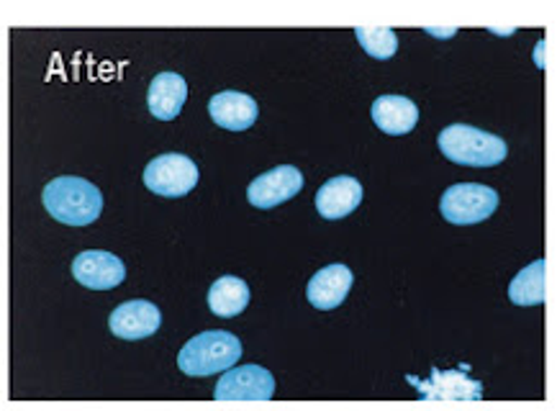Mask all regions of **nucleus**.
I'll return each instance as SVG.
<instances>
[{
    "mask_svg": "<svg viewBox=\"0 0 557 411\" xmlns=\"http://www.w3.org/2000/svg\"><path fill=\"white\" fill-rule=\"evenodd\" d=\"M45 209L49 216L64 226H90L101 216L103 196L92 183L73 175H62L47 183L45 194H41Z\"/></svg>",
    "mask_w": 557,
    "mask_h": 411,
    "instance_id": "nucleus-1",
    "label": "nucleus"
},
{
    "mask_svg": "<svg viewBox=\"0 0 557 411\" xmlns=\"http://www.w3.org/2000/svg\"><path fill=\"white\" fill-rule=\"evenodd\" d=\"M437 145L449 162L462 167H494L502 165L509 154V147L502 137L468 124H449L440 132Z\"/></svg>",
    "mask_w": 557,
    "mask_h": 411,
    "instance_id": "nucleus-2",
    "label": "nucleus"
},
{
    "mask_svg": "<svg viewBox=\"0 0 557 411\" xmlns=\"http://www.w3.org/2000/svg\"><path fill=\"white\" fill-rule=\"evenodd\" d=\"M239 356L242 342L232 332H201L183 345L177 368L190 378H206L237 365Z\"/></svg>",
    "mask_w": 557,
    "mask_h": 411,
    "instance_id": "nucleus-3",
    "label": "nucleus"
},
{
    "mask_svg": "<svg viewBox=\"0 0 557 411\" xmlns=\"http://www.w3.org/2000/svg\"><path fill=\"white\" fill-rule=\"evenodd\" d=\"M498 209V194L481 183H457L440 198V211L449 224L470 226L491 219Z\"/></svg>",
    "mask_w": 557,
    "mask_h": 411,
    "instance_id": "nucleus-4",
    "label": "nucleus"
},
{
    "mask_svg": "<svg viewBox=\"0 0 557 411\" xmlns=\"http://www.w3.org/2000/svg\"><path fill=\"white\" fill-rule=\"evenodd\" d=\"M145 186L162 198H183L198 186V165L181 152L160 154L145 167Z\"/></svg>",
    "mask_w": 557,
    "mask_h": 411,
    "instance_id": "nucleus-5",
    "label": "nucleus"
},
{
    "mask_svg": "<svg viewBox=\"0 0 557 411\" xmlns=\"http://www.w3.org/2000/svg\"><path fill=\"white\" fill-rule=\"evenodd\" d=\"M275 396V378L262 365L228 368L213 388L216 401H270Z\"/></svg>",
    "mask_w": 557,
    "mask_h": 411,
    "instance_id": "nucleus-6",
    "label": "nucleus"
},
{
    "mask_svg": "<svg viewBox=\"0 0 557 411\" xmlns=\"http://www.w3.org/2000/svg\"><path fill=\"white\" fill-rule=\"evenodd\" d=\"M304 188V175L301 170L293 165H281L262 173L260 178H255L247 188V198L255 209H275L285 201H290L293 196L301 194Z\"/></svg>",
    "mask_w": 557,
    "mask_h": 411,
    "instance_id": "nucleus-7",
    "label": "nucleus"
},
{
    "mask_svg": "<svg viewBox=\"0 0 557 411\" xmlns=\"http://www.w3.org/2000/svg\"><path fill=\"white\" fill-rule=\"evenodd\" d=\"M73 275L83 288L111 290L124 283L126 267L113 252L88 250L73 260Z\"/></svg>",
    "mask_w": 557,
    "mask_h": 411,
    "instance_id": "nucleus-8",
    "label": "nucleus"
},
{
    "mask_svg": "<svg viewBox=\"0 0 557 411\" xmlns=\"http://www.w3.org/2000/svg\"><path fill=\"white\" fill-rule=\"evenodd\" d=\"M160 324H162L160 309H157L152 301H141V299L121 303V307L113 309L109 316V327L113 335L121 339H128V342L152 337L154 332L160 329Z\"/></svg>",
    "mask_w": 557,
    "mask_h": 411,
    "instance_id": "nucleus-9",
    "label": "nucleus"
},
{
    "mask_svg": "<svg viewBox=\"0 0 557 411\" xmlns=\"http://www.w3.org/2000/svg\"><path fill=\"white\" fill-rule=\"evenodd\" d=\"M355 275L347 265H326L313 275L306 286V299L313 309L321 311H332L339 309L345 299L349 296V288H352Z\"/></svg>",
    "mask_w": 557,
    "mask_h": 411,
    "instance_id": "nucleus-10",
    "label": "nucleus"
},
{
    "mask_svg": "<svg viewBox=\"0 0 557 411\" xmlns=\"http://www.w3.org/2000/svg\"><path fill=\"white\" fill-rule=\"evenodd\" d=\"M362 203V186L352 175H337L326 180L317 194V211L330 222L345 219Z\"/></svg>",
    "mask_w": 557,
    "mask_h": 411,
    "instance_id": "nucleus-11",
    "label": "nucleus"
},
{
    "mask_svg": "<svg viewBox=\"0 0 557 411\" xmlns=\"http://www.w3.org/2000/svg\"><path fill=\"white\" fill-rule=\"evenodd\" d=\"M209 113L213 124L221 126L226 132H247L249 126L257 122V109L255 98L247 94H239V90H224V94H216L209 101Z\"/></svg>",
    "mask_w": 557,
    "mask_h": 411,
    "instance_id": "nucleus-12",
    "label": "nucleus"
},
{
    "mask_svg": "<svg viewBox=\"0 0 557 411\" xmlns=\"http://www.w3.org/2000/svg\"><path fill=\"white\" fill-rule=\"evenodd\" d=\"M419 388L421 399H457V401H475L483 396V386L478 381H470L460 371H432L430 381L419 384L417 378H409Z\"/></svg>",
    "mask_w": 557,
    "mask_h": 411,
    "instance_id": "nucleus-13",
    "label": "nucleus"
},
{
    "mask_svg": "<svg viewBox=\"0 0 557 411\" xmlns=\"http://www.w3.org/2000/svg\"><path fill=\"white\" fill-rule=\"evenodd\" d=\"M185 98H188V85L177 73H160L149 83L147 105L149 113L160 122H173L181 116Z\"/></svg>",
    "mask_w": 557,
    "mask_h": 411,
    "instance_id": "nucleus-14",
    "label": "nucleus"
},
{
    "mask_svg": "<svg viewBox=\"0 0 557 411\" xmlns=\"http://www.w3.org/2000/svg\"><path fill=\"white\" fill-rule=\"evenodd\" d=\"M373 122L383 134L404 137V134L413 132V126H417L419 109L406 96H381L373 103Z\"/></svg>",
    "mask_w": 557,
    "mask_h": 411,
    "instance_id": "nucleus-15",
    "label": "nucleus"
},
{
    "mask_svg": "<svg viewBox=\"0 0 557 411\" xmlns=\"http://www.w3.org/2000/svg\"><path fill=\"white\" fill-rule=\"evenodd\" d=\"M249 299H252L249 286L237 275H221L209 288V309L221 319L239 316L247 309Z\"/></svg>",
    "mask_w": 557,
    "mask_h": 411,
    "instance_id": "nucleus-16",
    "label": "nucleus"
},
{
    "mask_svg": "<svg viewBox=\"0 0 557 411\" xmlns=\"http://www.w3.org/2000/svg\"><path fill=\"white\" fill-rule=\"evenodd\" d=\"M509 299L517 307H540L545 301V260H534L511 281Z\"/></svg>",
    "mask_w": 557,
    "mask_h": 411,
    "instance_id": "nucleus-17",
    "label": "nucleus"
},
{
    "mask_svg": "<svg viewBox=\"0 0 557 411\" xmlns=\"http://www.w3.org/2000/svg\"><path fill=\"white\" fill-rule=\"evenodd\" d=\"M355 37L360 41V47L370 57H375V60H391L398 49L396 32L388 26H360L355 28Z\"/></svg>",
    "mask_w": 557,
    "mask_h": 411,
    "instance_id": "nucleus-18",
    "label": "nucleus"
}]
</instances>
